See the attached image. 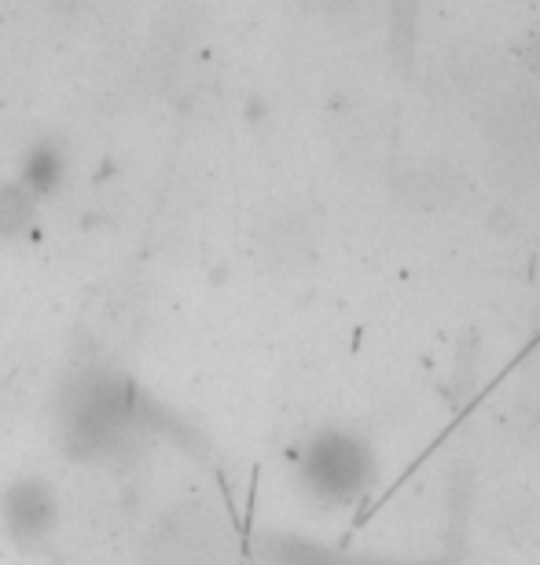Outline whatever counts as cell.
Here are the masks:
<instances>
[{"instance_id":"6da1fadb","label":"cell","mask_w":540,"mask_h":565,"mask_svg":"<svg viewBox=\"0 0 540 565\" xmlns=\"http://www.w3.org/2000/svg\"><path fill=\"white\" fill-rule=\"evenodd\" d=\"M298 481L313 500L346 507L360 500L375 481V451L350 429H320L298 456Z\"/></svg>"},{"instance_id":"7a4b0ae2","label":"cell","mask_w":540,"mask_h":565,"mask_svg":"<svg viewBox=\"0 0 540 565\" xmlns=\"http://www.w3.org/2000/svg\"><path fill=\"white\" fill-rule=\"evenodd\" d=\"M140 429V404L126 382L93 379L66 401L63 437L74 456H107Z\"/></svg>"},{"instance_id":"3957f363","label":"cell","mask_w":540,"mask_h":565,"mask_svg":"<svg viewBox=\"0 0 540 565\" xmlns=\"http://www.w3.org/2000/svg\"><path fill=\"white\" fill-rule=\"evenodd\" d=\"M0 514L8 536L19 547H33L60 525V495L44 478H19L0 495Z\"/></svg>"},{"instance_id":"277c9868","label":"cell","mask_w":540,"mask_h":565,"mask_svg":"<svg viewBox=\"0 0 540 565\" xmlns=\"http://www.w3.org/2000/svg\"><path fill=\"white\" fill-rule=\"evenodd\" d=\"M393 38L398 52H412V0H393Z\"/></svg>"}]
</instances>
